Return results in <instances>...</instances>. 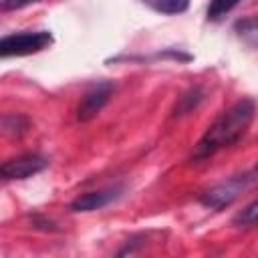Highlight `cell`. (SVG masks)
I'll return each instance as SVG.
<instances>
[{
    "label": "cell",
    "instance_id": "cell-1",
    "mask_svg": "<svg viewBox=\"0 0 258 258\" xmlns=\"http://www.w3.org/2000/svg\"><path fill=\"white\" fill-rule=\"evenodd\" d=\"M254 113H256V105L252 99H240L234 105H230L206 129V133L198 141L191 157L196 161L206 159V157L214 155L216 151L238 143L246 135V131L254 119Z\"/></svg>",
    "mask_w": 258,
    "mask_h": 258
},
{
    "label": "cell",
    "instance_id": "cell-2",
    "mask_svg": "<svg viewBox=\"0 0 258 258\" xmlns=\"http://www.w3.org/2000/svg\"><path fill=\"white\" fill-rule=\"evenodd\" d=\"M52 44V34L48 30H36V32H14L6 34L0 40V54L4 58L8 56H26L40 52Z\"/></svg>",
    "mask_w": 258,
    "mask_h": 258
},
{
    "label": "cell",
    "instance_id": "cell-3",
    "mask_svg": "<svg viewBox=\"0 0 258 258\" xmlns=\"http://www.w3.org/2000/svg\"><path fill=\"white\" fill-rule=\"evenodd\" d=\"M250 181V175H236V177H230L214 187H210L204 196H202V204L208 206V208H214V210H222L226 206H230L240 194L242 189L246 187V183Z\"/></svg>",
    "mask_w": 258,
    "mask_h": 258
},
{
    "label": "cell",
    "instance_id": "cell-4",
    "mask_svg": "<svg viewBox=\"0 0 258 258\" xmlns=\"http://www.w3.org/2000/svg\"><path fill=\"white\" fill-rule=\"evenodd\" d=\"M48 165V159L38 153H24L12 157L2 163V177L4 179H26L40 173Z\"/></svg>",
    "mask_w": 258,
    "mask_h": 258
},
{
    "label": "cell",
    "instance_id": "cell-5",
    "mask_svg": "<svg viewBox=\"0 0 258 258\" xmlns=\"http://www.w3.org/2000/svg\"><path fill=\"white\" fill-rule=\"evenodd\" d=\"M113 85L111 83H107V81H103V83H97L95 87H91L85 95H83V99H81V103H79V109H77V119L79 121H89V119H93L95 115H99V111L107 105V101L111 99V95H113Z\"/></svg>",
    "mask_w": 258,
    "mask_h": 258
},
{
    "label": "cell",
    "instance_id": "cell-6",
    "mask_svg": "<svg viewBox=\"0 0 258 258\" xmlns=\"http://www.w3.org/2000/svg\"><path fill=\"white\" fill-rule=\"evenodd\" d=\"M119 194H121V187H107V189H99V191H89V194H83L77 200H73L71 202V210L73 212L101 210L107 204H111Z\"/></svg>",
    "mask_w": 258,
    "mask_h": 258
},
{
    "label": "cell",
    "instance_id": "cell-7",
    "mask_svg": "<svg viewBox=\"0 0 258 258\" xmlns=\"http://www.w3.org/2000/svg\"><path fill=\"white\" fill-rule=\"evenodd\" d=\"M143 2L161 14H181L189 6V0H143Z\"/></svg>",
    "mask_w": 258,
    "mask_h": 258
},
{
    "label": "cell",
    "instance_id": "cell-8",
    "mask_svg": "<svg viewBox=\"0 0 258 258\" xmlns=\"http://www.w3.org/2000/svg\"><path fill=\"white\" fill-rule=\"evenodd\" d=\"M234 224L238 228H252L258 224V198L254 202H250L248 206H244L236 216H234Z\"/></svg>",
    "mask_w": 258,
    "mask_h": 258
},
{
    "label": "cell",
    "instance_id": "cell-9",
    "mask_svg": "<svg viewBox=\"0 0 258 258\" xmlns=\"http://www.w3.org/2000/svg\"><path fill=\"white\" fill-rule=\"evenodd\" d=\"M236 4H238V0H212L210 6H208V18H210V20H220V18L226 16Z\"/></svg>",
    "mask_w": 258,
    "mask_h": 258
},
{
    "label": "cell",
    "instance_id": "cell-10",
    "mask_svg": "<svg viewBox=\"0 0 258 258\" xmlns=\"http://www.w3.org/2000/svg\"><path fill=\"white\" fill-rule=\"evenodd\" d=\"M34 2H40V0H2V10H18V8L30 6Z\"/></svg>",
    "mask_w": 258,
    "mask_h": 258
},
{
    "label": "cell",
    "instance_id": "cell-11",
    "mask_svg": "<svg viewBox=\"0 0 258 258\" xmlns=\"http://www.w3.org/2000/svg\"><path fill=\"white\" fill-rule=\"evenodd\" d=\"M254 175H256V177H258V167H256V171H254Z\"/></svg>",
    "mask_w": 258,
    "mask_h": 258
}]
</instances>
